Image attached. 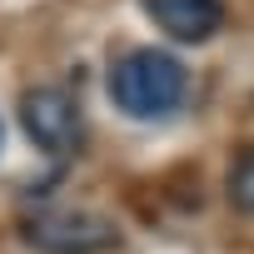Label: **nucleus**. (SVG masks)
I'll return each mask as SVG.
<instances>
[{"instance_id":"obj_3","label":"nucleus","mask_w":254,"mask_h":254,"mask_svg":"<svg viewBox=\"0 0 254 254\" xmlns=\"http://www.w3.org/2000/svg\"><path fill=\"white\" fill-rule=\"evenodd\" d=\"M20 130L30 135V145L50 160H70L85 145V120L70 90L60 85H35L20 95Z\"/></svg>"},{"instance_id":"obj_5","label":"nucleus","mask_w":254,"mask_h":254,"mask_svg":"<svg viewBox=\"0 0 254 254\" xmlns=\"http://www.w3.org/2000/svg\"><path fill=\"white\" fill-rule=\"evenodd\" d=\"M229 204L239 214H254V150L239 155L234 170H229Z\"/></svg>"},{"instance_id":"obj_4","label":"nucleus","mask_w":254,"mask_h":254,"mask_svg":"<svg viewBox=\"0 0 254 254\" xmlns=\"http://www.w3.org/2000/svg\"><path fill=\"white\" fill-rule=\"evenodd\" d=\"M140 5L175 45H204L224 25V0H140Z\"/></svg>"},{"instance_id":"obj_2","label":"nucleus","mask_w":254,"mask_h":254,"mask_svg":"<svg viewBox=\"0 0 254 254\" xmlns=\"http://www.w3.org/2000/svg\"><path fill=\"white\" fill-rule=\"evenodd\" d=\"M20 234L40 254H105L120 244L115 219L95 214V209H35V214H25Z\"/></svg>"},{"instance_id":"obj_1","label":"nucleus","mask_w":254,"mask_h":254,"mask_svg":"<svg viewBox=\"0 0 254 254\" xmlns=\"http://www.w3.org/2000/svg\"><path fill=\"white\" fill-rule=\"evenodd\" d=\"M105 95L125 120H170L185 110L190 95V70L180 55L160 50V45H135L110 60L105 70Z\"/></svg>"},{"instance_id":"obj_6","label":"nucleus","mask_w":254,"mask_h":254,"mask_svg":"<svg viewBox=\"0 0 254 254\" xmlns=\"http://www.w3.org/2000/svg\"><path fill=\"white\" fill-rule=\"evenodd\" d=\"M0 150H5V125H0Z\"/></svg>"}]
</instances>
